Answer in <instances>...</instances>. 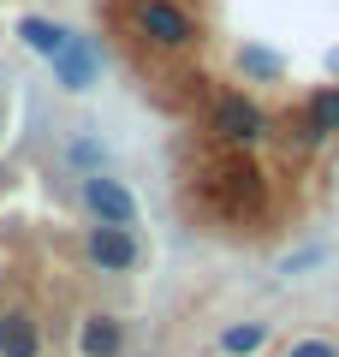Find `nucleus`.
<instances>
[{
  "label": "nucleus",
  "mask_w": 339,
  "mask_h": 357,
  "mask_svg": "<svg viewBox=\"0 0 339 357\" xmlns=\"http://www.w3.org/2000/svg\"><path fill=\"white\" fill-rule=\"evenodd\" d=\"M126 351V321L119 316H84L77 321V357H119Z\"/></svg>",
  "instance_id": "0eeeda50"
},
{
  "label": "nucleus",
  "mask_w": 339,
  "mask_h": 357,
  "mask_svg": "<svg viewBox=\"0 0 339 357\" xmlns=\"http://www.w3.org/2000/svg\"><path fill=\"white\" fill-rule=\"evenodd\" d=\"M0 357H42V321L30 310H0Z\"/></svg>",
  "instance_id": "6e6552de"
},
{
  "label": "nucleus",
  "mask_w": 339,
  "mask_h": 357,
  "mask_svg": "<svg viewBox=\"0 0 339 357\" xmlns=\"http://www.w3.org/2000/svg\"><path fill=\"white\" fill-rule=\"evenodd\" d=\"M239 66H244V72H256V77H280V60H274L268 48H244Z\"/></svg>",
  "instance_id": "f8f14e48"
},
{
  "label": "nucleus",
  "mask_w": 339,
  "mask_h": 357,
  "mask_svg": "<svg viewBox=\"0 0 339 357\" xmlns=\"http://www.w3.org/2000/svg\"><path fill=\"white\" fill-rule=\"evenodd\" d=\"M202 197H209L226 220H256L262 203H268V178L244 149H232V155H220V161L202 173Z\"/></svg>",
  "instance_id": "f257e3e1"
},
{
  "label": "nucleus",
  "mask_w": 339,
  "mask_h": 357,
  "mask_svg": "<svg viewBox=\"0 0 339 357\" xmlns=\"http://www.w3.org/2000/svg\"><path fill=\"white\" fill-rule=\"evenodd\" d=\"M18 42H24L30 54H42V60H54V54L72 42V30L54 24V18H36V13H30V18H18Z\"/></svg>",
  "instance_id": "1a4fd4ad"
},
{
  "label": "nucleus",
  "mask_w": 339,
  "mask_h": 357,
  "mask_svg": "<svg viewBox=\"0 0 339 357\" xmlns=\"http://www.w3.org/2000/svg\"><path fill=\"white\" fill-rule=\"evenodd\" d=\"M84 203L101 227H137V197L113 173H84Z\"/></svg>",
  "instance_id": "39448f33"
},
{
  "label": "nucleus",
  "mask_w": 339,
  "mask_h": 357,
  "mask_svg": "<svg viewBox=\"0 0 339 357\" xmlns=\"http://www.w3.org/2000/svg\"><path fill=\"white\" fill-rule=\"evenodd\" d=\"M84 250H89V262L101 268V274H131V268L143 262V244H137V232L131 227H89V238H84Z\"/></svg>",
  "instance_id": "20e7f679"
},
{
  "label": "nucleus",
  "mask_w": 339,
  "mask_h": 357,
  "mask_svg": "<svg viewBox=\"0 0 339 357\" xmlns=\"http://www.w3.org/2000/svg\"><path fill=\"white\" fill-rule=\"evenodd\" d=\"M268 333H274L268 321H239V328L220 333V351L226 357H250V351H262V345H268Z\"/></svg>",
  "instance_id": "9b49d317"
},
{
  "label": "nucleus",
  "mask_w": 339,
  "mask_h": 357,
  "mask_svg": "<svg viewBox=\"0 0 339 357\" xmlns=\"http://www.w3.org/2000/svg\"><path fill=\"white\" fill-rule=\"evenodd\" d=\"M101 155H107V149H101L96 137H72V161H77V167H89V173H101Z\"/></svg>",
  "instance_id": "ddd939ff"
},
{
  "label": "nucleus",
  "mask_w": 339,
  "mask_h": 357,
  "mask_svg": "<svg viewBox=\"0 0 339 357\" xmlns=\"http://www.w3.org/2000/svg\"><path fill=\"white\" fill-rule=\"evenodd\" d=\"M54 84L60 89H72V96H84V89H96V77H101V54H96V42L89 36H72L60 54H54Z\"/></svg>",
  "instance_id": "423d86ee"
},
{
  "label": "nucleus",
  "mask_w": 339,
  "mask_h": 357,
  "mask_svg": "<svg viewBox=\"0 0 339 357\" xmlns=\"http://www.w3.org/2000/svg\"><path fill=\"white\" fill-rule=\"evenodd\" d=\"M131 24H137V36L149 42V48H161V54H179V48H190V42H202V18H190L185 0H137V6H131Z\"/></svg>",
  "instance_id": "f03ea898"
},
{
  "label": "nucleus",
  "mask_w": 339,
  "mask_h": 357,
  "mask_svg": "<svg viewBox=\"0 0 339 357\" xmlns=\"http://www.w3.org/2000/svg\"><path fill=\"white\" fill-rule=\"evenodd\" d=\"M286 357H339V345L333 340H298Z\"/></svg>",
  "instance_id": "4468645a"
},
{
  "label": "nucleus",
  "mask_w": 339,
  "mask_h": 357,
  "mask_svg": "<svg viewBox=\"0 0 339 357\" xmlns=\"http://www.w3.org/2000/svg\"><path fill=\"white\" fill-rule=\"evenodd\" d=\"M303 119L315 126V137H339V84L315 89L310 102H303Z\"/></svg>",
  "instance_id": "9d476101"
},
{
  "label": "nucleus",
  "mask_w": 339,
  "mask_h": 357,
  "mask_svg": "<svg viewBox=\"0 0 339 357\" xmlns=\"http://www.w3.org/2000/svg\"><path fill=\"white\" fill-rule=\"evenodd\" d=\"M209 131L226 143V149H256V143L274 131V119H268V107L256 102V96L226 89V96H214V107H209Z\"/></svg>",
  "instance_id": "7ed1b4c3"
}]
</instances>
